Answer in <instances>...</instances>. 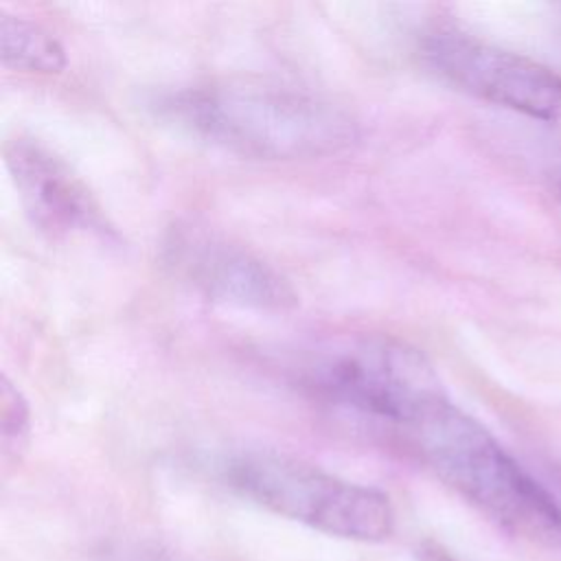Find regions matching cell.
I'll use <instances>...</instances> for the list:
<instances>
[{
	"label": "cell",
	"instance_id": "8",
	"mask_svg": "<svg viewBox=\"0 0 561 561\" xmlns=\"http://www.w3.org/2000/svg\"><path fill=\"white\" fill-rule=\"evenodd\" d=\"M0 59L7 68L31 75H59L66 70V50L39 24L0 13Z\"/></svg>",
	"mask_w": 561,
	"mask_h": 561
},
{
	"label": "cell",
	"instance_id": "2",
	"mask_svg": "<svg viewBox=\"0 0 561 561\" xmlns=\"http://www.w3.org/2000/svg\"><path fill=\"white\" fill-rule=\"evenodd\" d=\"M397 434L456 493L504 530L561 548V506L500 440L445 394L430 399Z\"/></svg>",
	"mask_w": 561,
	"mask_h": 561
},
{
	"label": "cell",
	"instance_id": "12",
	"mask_svg": "<svg viewBox=\"0 0 561 561\" xmlns=\"http://www.w3.org/2000/svg\"><path fill=\"white\" fill-rule=\"evenodd\" d=\"M548 489L552 491V495L557 497V502H559V506H561V473H557V476H554L552 486H548Z\"/></svg>",
	"mask_w": 561,
	"mask_h": 561
},
{
	"label": "cell",
	"instance_id": "7",
	"mask_svg": "<svg viewBox=\"0 0 561 561\" xmlns=\"http://www.w3.org/2000/svg\"><path fill=\"white\" fill-rule=\"evenodd\" d=\"M4 164L24 213L39 230L53 237L110 232L85 182L44 142L31 136L7 140Z\"/></svg>",
	"mask_w": 561,
	"mask_h": 561
},
{
	"label": "cell",
	"instance_id": "11",
	"mask_svg": "<svg viewBox=\"0 0 561 561\" xmlns=\"http://www.w3.org/2000/svg\"><path fill=\"white\" fill-rule=\"evenodd\" d=\"M548 184L552 195L561 202V156H557V160L548 169Z\"/></svg>",
	"mask_w": 561,
	"mask_h": 561
},
{
	"label": "cell",
	"instance_id": "3",
	"mask_svg": "<svg viewBox=\"0 0 561 561\" xmlns=\"http://www.w3.org/2000/svg\"><path fill=\"white\" fill-rule=\"evenodd\" d=\"M294 370L311 397L394 432L443 394L425 355L386 335L327 340L307 351Z\"/></svg>",
	"mask_w": 561,
	"mask_h": 561
},
{
	"label": "cell",
	"instance_id": "9",
	"mask_svg": "<svg viewBox=\"0 0 561 561\" xmlns=\"http://www.w3.org/2000/svg\"><path fill=\"white\" fill-rule=\"evenodd\" d=\"M0 427H2V445L4 449L18 447L26 440L28 427H31V412L28 403L22 397L20 388L2 375L0 383Z\"/></svg>",
	"mask_w": 561,
	"mask_h": 561
},
{
	"label": "cell",
	"instance_id": "10",
	"mask_svg": "<svg viewBox=\"0 0 561 561\" xmlns=\"http://www.w3.org/2000/svg\"><path fill=\"white\" fill-rule=\"evenodd\" d=\"M416 557H419V561H456L447 550H443L436 543H423L416 550Z\"/></svg>",
	"mask_w": 561,
	"mask_h": 561
},
{
	"label": "cell",
	"instance_id": "6",
	"mask_svg": "<svg viewBox=\"0 0 561 561\" xmlns=\"http://www.w3.org/2000/svg\"><path fill=\"white\" fill-rule=\"evenodd\" d=\"M423 50L430 66L451 85L561 127V75L552 68L458 31L432 33Z\"/></svg>",
	"mask_w": 561,
	"mask_h": 561
},
{
	"label": "cell",
	"instance_id": "1",
	"mask_svg": "<svg viewBox=\"0 0 561 561\" xmlns=\"http://www.w3.org/2000/svg\"><path fill=\"white\" fill-rule=\"evenodd\" d=\"M156 114L180 131L256 160H309L337 153L357 138L340 105L263 79H213L160 94Z\"/></svg>",
	"mask_w": 561,
	"mask_h": 561
},
{
	"label": "cell",
	"instance_id": "4",
	"mask_svg": "<svg viewBox=\"0 0 561 561\" xmlns=\"http://www.w3.org/2000/svg\"><path fill=\"white\" fill-rule=\"evenodd\" d=\"M226 482L254 504L333 537L383 541L394 530L386 493L276 451H241L224 462Z\"/></svg>",
	"mask_w": 561,
	"mask_h": 561
},
{
	"label": "cell",
	"instance_id": "5",
	"mask_svg": "<svg viewBox=\"0 0 561 561\" xmlns=\"http://www.w3.org/2000/svg\"><path fill=\"white\" fill-rule=\"evenodd\" d=\"M162 261L213 302L252 311H287L298 302L291 283L272 263L195 221H178L167 230Z\"/></svg>",
	"mask_w": 561,
	"mask_h": 561
}]
</instances>
